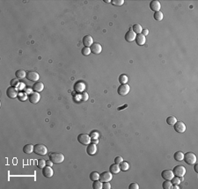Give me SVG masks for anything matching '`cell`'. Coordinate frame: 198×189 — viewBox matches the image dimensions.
Segmentation results:
<instances>
[{"label":"cell","instance_id":"obj_1","mask_svg":"<svg viewBox=\"0 0 198 189\" xmlns=\"http://www.w3.org/2000/svg\"><path fill=\"white\" fill-rule=\"evenodd\" d=\"M49 159L54 164H61L64 161V155L60 152H52L49 154Z\"/></svg>","mask_w":198,"mask_h":189},{"label":"cell","instance_id":"obj_2","mask_svg":"<svg viewBox=\"0 0 198 189\" xmlns=\"http://www.w3.org/2000/svg\"><path fill=\"white\" fill-rule=\"evenodd\" d=\"M33 152L39 156H45L48 153V149L44 144H35L33 146Z\"/></svg>","mask_w":198,"mask_h":189},{"label":"cell","instance_id":"obj_3","mask_svg":"<svg viewBox=\"0 0 198 189\" xmlns=\"http://www.w3.org/2000/svg\"><path fill=\"white\" fill-rule=\"evenodd\" d=\"M183 160H184L188 164H195L196 163V156L193 153V152H187V153L184 154V157H183Z\"/></svg>","mask_w":198,"mask_h":189},{"label":"cell","instance_id":"obj_4","mask_svg":"<svg viewBox=\"0 0 198 189\" xmlns=\"http://www.w3.org/2000/svg\"><path fill=\"white\" fill-rule=\"evenodd\" d=\"M173 173L174 174V176L176 177H184L185 173H186V169L183 165H176L173 170Z\"/></svg>","mask_w":198,"mask_h":189},{"label":"cell","instance_id":"obj_5","mask_svg":"<svg viewBox=\"0 0 198 189\" xmlns=\"http://www.w3.org/2000/svg\"><path fill=\"white\" fill-rule=\"evenodd\" d=\"M78 141L83 145H88L91 142V136L86 134H79L78 135Z\"/></svg>","mask_w":198,"mask_h":189},{"label":"cell","instance_id":"obj_6","mask_svg":"<svg viewBox=\"0 0 198 189\" xmlns=\"http://www.w3.org/2000/svg\"><path fill=\"white\" fill-rule=\"evenodd\" d=\"M129 90H130V87L129 84H121L117 90V93L121 96H126L127 94L129 93Z\"/></svg>","mask_w":198,"mask_h":189},{"label":"cell","instance_id":"obj_7","mask_svg":"<svg viewBox=\"0 0 198 189\" xmlns=\"http://www.w3.org/2000/svg\"><path fill=\"white\" fill-rule=\"evenodd\" d=\"M113 175L110 171H104L100 174V180L101 182H109L112 180Z\"/></svg>","mask_w":198,"mask_h":189},{"label":"cell","instance_id":"obj_8","mask_svg":"<svg viewBox=\"0 0 198 189\" xmlns=\"http://www.w3.org/2000/svg\"><path fill=\"white\" fill-rule=\"evenodd\" d=\"M6 94H7V96H8L9 98H11V99H15L19 95L18 91H17V89L14 86L9 87V88L6 90Z\"/></svg>","mask_w":198,"mask_h":189},{"label":"cell","instance_id":"obj_9","mask_svg":"<svg viewBox=\"0 0 198 189\" xmlns=\"http://www.w3.org/2000/svg\"><path fill=\"white\" fill-rule=\"evenodd\" d=\"M173 128L178 133H184L186 131V125L182 122H176L173 125Z\"/></svg>","mask_w":198,"mask_h":189},{"label":"cell","instance_id":"obj_10","mask_svg":"<svg viewBox=\"0 0 198 189\" xmlns=\"http://www.w3.org/2000/svg\"><path fill=\"white\" fill-rule=\"evenodd\" d=\"M26 78L28 79L29 81H33V82H36L39 80V74L35 71H28L26 72Z\"/></svg>","mask_w":198,"mask_h":189},{"label":"cell","instance_id":"obj_11","mask_svg":"<svg viewBox=\"0 0 198 189\" xmlns=\"http://www.w3.org/2000/svg\"><path fill=\"white\" fill-rule=\"evenodd\" d=\"M28 99H29V101L33 104H37L39 102L41 96L40 94L36 91H33V93H31L29 95H28Z\"/></svg>","mask_w":198,"mask_h":189},{"label":"cell","instance_id":"obj_12","mask_svg":"<svg viewBox=\"0 0 198 189\" xmlns=\"http://www.w3.org/2000/svg\"><path fill=\"white\" fill-rule=\"evenodd\" d=\"M90 49H91L92 53H93V54H95V55H99V54H100L101 51H102V47H101V45L100 44V43L95 42L90 47Z\"/></svg>","mask_w":198,"mask_h":189},{"label":"cell","instance_id":"obj_13","mask_svg":"<svg viewBox=\"0 0 198 189\" xmlns=\"http://www.w3.org/2000/svg\"><path fill=\"white\" fill-rule=\"evenodd\" d=\"M161 176L165 180H171L174 177V174L171 170H164L161 173Z\"/></svg>","mask_w":198,"mask_h":189},{"label":"cell","instance_id":"obj_14","mask_svg":"<svg viewBox=\"0 0 198 189\" xmlns=\"http://www.w3.org/2000/svg\"><path fill=\"white\" fill-rule=\"evenodd\" d=\"M42 174L46 178H51L53 174H54V171H53V169L51 168V166L46 165L44 168L42 169Z\"/></svg>","mask_w":198,"mask_h":189},{"label":"cell","instance_id":"obj_15","mask_svg":"<svg viewBox=\"0 0 198 189\" xmlns=\"http://www.w3.org/2000/svg\"><path fill=\"white\" fill-rule=\"evenodd\" d=\"M150 8H151V11H153L154 13H157V12H159V10L161 8V4L159 1H156V0H153L150 3Z\"/></svg>","mask_w":198,"mask_h":189},{"label":"cell","instance_id":"obj_16","mask_svg":"<svg viewBox=\"0 0 198 189\" xmlns=\"http://www.w3.org/2000/svg\"><path fill=\"white\" fill-rule=\"evenodd\" d=\"M96 151H97V146H96L95 144L92 142V144H89L87 145V148H86V152H87L88 155L93 156V155H94L96 153Z\"/></svg>","mask_w":198,"mask_h":189},{"label":"cell","instance_id":"obj_17","mask_svg":"<svg viewBox=\"0 0 198 189\" xmlns=\"http://www.w3.org/2000/svg\"><path fill=\"white\" fill-rule=\"evenodd\" d=\"M83 44L84 47L90 48L93 44V39L91 35H86L83 38Z\"/></svg>","mask_w":198,"mask_h":189},{"label":"cell","instance_id":"obj_18","mask_svg":"<svg viewBox=\"0 0 198 189\" xmlns=\"http://www.w3.org/2000/svg\"><path fill=\"white\" fill-rule=\"evenodd\" d=\"M136 36H137V35L132 31V28H130V30L129 31V32H127L126 35H125V40L129 42H134L135 39H136Z\"/></svg>","mask_w":198,"mask_h":189},{"label":"cell","instance_id":"obj_19","mask_svg":"<svg viewBox=\"0 0 198 189\" xmlns=\"http://www.w3.org/2000/svg\"><path fill=\"white\" fill-rule=\"evenodd\" d=\"M135 41H136V43L138 46H143L146 42V39L144 35H143L142 33H139V35H137Z\"/></svg>","mask_w":198,"mask_h":189},{"label":"cell","instance_id":"obj_20","mask_svg":"<svg viewBox=\"0 0 198 189\" xmlns=\"http://www.w3.org/2000/svg\"><path fill=\"white\" fill-rule=\"evenodd\" d=\"M32 89L33 91L40 93V91H42L43 89H44V84H43L42 82H35V83L33 84Z\"/></svg>","mask_w":198,"mask_h":189},{"label":"cell","instance_id":"obj_21","mask_svg":"<svg viewBox=\"0 0 198 189\" xmlns=\"http://www.w3.org/2000/svg\"><path fill=\"white\" fill-rule=\"evenodd\" d=\"M109 171L112 174H117L120 173V165L118 164H113L112 165H110L109 167Z\"/></svg>","mask_w":198,"mask_h":189},{"label":"cell","instance_id":"obj_22","mask_svg":"<svg viewBox=\"0 0 198 189\" xmlns=\"http://www.w3.org/2000/svg\"><path fill=\"white\" fill-rule=\"evenodd\" d=\"M23 151L26 154H31L33 151V146L32 144H26L23 147Z\"/></svg>","mask_w":198,"mask_h":189},{"label":"cell","instance_id":"obj_23","mask_svg":"<svg viewBox=\"0 0 198 189\" xmlns=\"http://www.w3.org/2000/svg\"><path fill=\"white\" fill-rule=\"evenodd\" d=\"M132 31H133L136 35H139V33H142L143 28H142V26L139 25V24H135L133 27H132Z\"/></svg>","mask_w":198,"mask_h":189},{"label":"cell","instance_id":"obj_24","mask_svg":"<svg viewBox=\"0 0 198 189\" xmlns=\"http://www.w3.org/2000/svg\"><path fill=\"white\" fill-rule=\"evenodd\" d=\"M15 75L18 79H23L24 77H26V72L25 71H23V70H19V71H16Z\"/></svg>","mask_w":198,"mask_h":189},{"label":"cell","instance_id":"obj_25","mask_svg":"<svg viewBox=\"0 0 198 189\" xmlns=\"http://www.w3.org/2000/svg\"><path fill=\"white\" fill-rule=\"evenodd\" d=\"M129 164L128 162H125V161H122V163L120 164V170L122 171H126L129 170Z\"/></svg>","mask_w":198,"mask_h":189},{"label":"cell","instance_id":"obj_26","mask_svg":"<svg viewBox=\"0 0 198 189\" xmlns=\"http://www.w3.org/2000/svg\"><path fill=\"white\" fill-rule=\"evenodd\" d=\"M173 157H174V159L177 161H182L183 157H184V154H183V152H182V151H177L174 153Z\"/></svg>","mask_w":198,"mask_h":189},{"label":"cell","instance_id":"obj_27","mask_svg":"<svg viewBox=\"0 0 198 189\" xmlns=\"http://www.w3.org/2000/svg\"><path fill=\"white\" fill-rule=\"evenodd\" d=\"M90 180L92 181H95L100 180V173H97V171H93L90 174Z\"/></svg>","mask_w":198,"mask_h":189},{"label":"cell","instance_id":"obj_28","mask_svg":"<svg viewBox=\"0 0 198 189\" xmlns=\"http://www.w3.org/2000/svg\"><path fill=\"white\" fill-rule=\"evenodd\" d=\"M119 82H120V84H125L129 82V78H128V77L125 74H122L119 77Z\"/></svg>","mask_w":198,"mask_h":189},{"label":"cell","instance_id":"obj_29","mask_svg":"<svg viewBox=\"0 0 198 189\" xmlns=\"http://www.w3.org/2000/svg\"><path fill=\"white\" fill-rule=\"evenodd\" d=\"M177 122V119H176L174 116H169V117L166 119V123L168 125H174V123Z\"/></svg>","mask_w":198,"mask_h":189},{"label":"cell","instance_id":"obj_30","mask_svg":"<svg viewBox=\"0 0 198 189\" xmlns=\"http://www.w3.org/2000/svg\"><path fill=\"white\" fill-rule=\"evenodd\" d=\"M154 19H156V20H158V21H160V20H162L163 19V18H164V15H163V13H161L160 11L159 12H157V13H154Z\"/></svg>","mask_w":198,"mask_h":189},{"label":"cell","instance_id":"obj_31","mask_svg":"<svg viewBox=\"0 0 198 189\" xmlns=\"http://www.w3.org/2000/svg\"><path fill=\"white\" fill-rule=\"evenodd\" d=\"M162 186L164 189H171L173 186V184H172V182H171V180H166L163 182Z\"/></svg>","mask_w":198,"mask_h":189},{"label":"cell","instance_id":"obj_32","mask_svg":"<svg viewBox=\"0 0 198 189\" xmlns=\"http://www.w3.org/2000/svg\"><path fill=\"white\" fill-rule=\"evenodd\" d=\"M93 187L94 189H101V188H102V183H101V181L99 180L93 181Z\"/></svg>","mask_w":198,"mask_h":189},{"label":"cell","instance_id":"obj_33","mask_svg":"<svg viewBox=\"0 0 198 189\" xmlns=\"http://www.w3.org/2000/svg\"><path fill=\"white\" fill-rule=\"evenodd\" d=\"M37 166H38V168L43 169L46 166V161L44 160V159H39V160L37 161Z\"/></svg>","mask_w":198,"mask_h":189},{"label":"cell","instance_id":"obj_34","mask_svg":"<svg viewBox=\"0 0 198 189\" xmlns=\"http://www.w3.org/2000/svg\"><path fill=\"white\" fill-rule=\"evenodd\" d=\"M81 53H82V55H89L91 54V49H90V48H87V47H84L83 48H82V50H81Z\"/></svg>","mask_w":198,"mask_h":189},{"label":"cell","instance_id":"obj_35","mask_svg":"<svg viewBox=\"0 0 198 189\" xmlns=\"http://www.w3.org/2000/svg\"><path fill=\"white\" fill-rule=\"evenodd\" d=\"M114 5H116V6H121L122 5V4H124V1L123 0H113L112 2H111Z\"/></svg>","mask_w":198,"mask_h":189},{"label":"cell","instance_id":"obj_36","mask_svg":"<svg viewBox=\"0 0 198 189\" xmlns=\"http://www.w3.org/2000/svg\"><path fill=\"white\" fill-rule=\"evenodd\" d=\"M171 182H172L173 185H179V184L180 183V180L179 177H173V178L171 180Z\"/></svg>","mask_w":198,"mask_h":189},{"label":"cell","instance_id":"obj_37","mask_svg":"<svg viewBox=\"0 0 198 189\" xmlns=\"http://www.w3.org/2000/svg\"><path fill=\"white\" fill-rule=\"evenodd\" d=\"M18 97H19V99H20V100H26V98H27V96H26L25 93H19Z\"/></svg>","mask_w":198,"mask_h":189},{"label":"cell","instance_id":"obj_38","mask_svg":"<svg viewBox=\"0 0 198 189\" xmlns=\"http://www.w3.org/2000/svg\"><path fill=\"white\" fill-rule=\"evenodd\" d=\"M129 189H138L139 188V186L137 183H131L129 186Z\"/></svg>","mask_w":198,"mask_h":189},{"label":"cell","instance_id":"obj_39","mask_svg":"<svg viewBox=\"0 0 198 189\" xmlns=\"http://www.w3.org/2000/svg\"><path fill=\"white\" fill-rule=\"evenodd\" d=\"M122 161H123V158H122V157H116L115 158V164H120Z\"/></svg>","mask_w":198,"mask_h":189},{"label":"cell","instance_id":"obj_40","mask_svg":"<svg viewBox=\"0 0 198 189\" xmlns=\"http://www.w3.org/2000/svg\"><path fill=\"white\" fill-rule=\"evenodd\" d=\"M102 188L103 189H110L111 185L109 182H103L102 184Z\"/></svg>","mask_w":198,"mask_h":189},{"label":"cell","instance_id":"obj_41","mask_svg":"<svg viewBox=\"0 0 198 189\" xmlns=\"http://www.w3.org/2000/svg\"><path fill=\"white\" fill-rule=\"evenodd\" d=\"M90 136H91V139H98L99 134H98V132H92Z\"/></svg>","mask_w":198,"mask_h":189},{"label":"cell","instance_id":"obj_42","mask_svg":"<svg viewBox=\"0 0 198 189\" xmlns=\"http://www.w3.org/2000/svg\"><path fill=\"white\" fill-rule=\"evenodd\" d=\"M19 84V81H18V79H13L12 80V82H11V84H12V86H14V85H17V84Z\"/></svg>","mask_w":198,"mask_h":189},{"label":"cell","instance_id":"obj_43","mask_svg":"<svg viewBox=\"0 0 198 189\" xmlns=\"http://www.w3.org/2000/svg\"><path fill=\"white\" fill-rule=\"evenodd\" d=\"M53 164H54V163H53V162L50 160V159H49V160H48V161H46V165H47V166H52Z\"/></svg>","mask_w":198,"mask_h":189},{"label":"cell","instance_id":"obj_44","mask_svg":"<svg viewBox=\"0 0 198 189\" xmlns=\"http://www.w3.org/2000/svg\"><path fill=\"white\" fill-rule=\"evenodd\" d=\"M149 33V31L147 30V29H143V31H142V35H144V36H146Z\"/></svg>","mask_w":198,"mask_h":189},{"label":"cell","instance_id":"obj_45","mask_svg":"<svg viewBox=\"0 0 198 189\" xmlns=\"http://www.w3.org/2000/svg\"><path fill=\"white\" fill-rule=\"evenodd\" d=\"M92 141H93V144H94V142H95V144H97V142H98V140H97V139H92Z\"/></svg>","mask_w":198,"mask_h":189},{"label":"cell","instance_id":"obj_46","mask_svg":"<svg viewBox=\"0 0 198 189\" xmlns=\"http://www.w3.org/2000/svg\"><path fill=\"white\" fill-rule=\"evenodd\" d=\"M195 173H198V171H197V164H195Z\"/></svg>","mask_w":198,"mask_h":189},{"label":"cell","instance_id":"obj_47","mask_svg":"<svg viewBox=\"0 0 198 189\" xmlns=\"http://www.w3.org/2000/svg\"><path fill=\"white\" fill-rule=\"evenodd\" d=\"M104 2H106V3H110V2L112 1H110V0H104Z\"/></svg>","mask_w":198,"mask_h":189}]
</instances>
